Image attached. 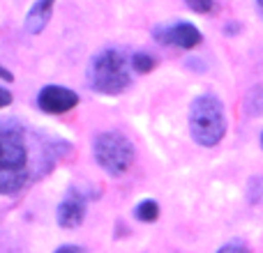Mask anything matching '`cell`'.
Instances as JSON below:
<instances>
[{
  "instance_id": "cell-12",
  "label": "cell",
  "mask_w": 263,
  "mask_h": 253,
  "mask_svg": "<svg viewBox=\"0 0 263 253\" xmlns=\"http://www.w3.org/2000/svg\"><path fill=\"white\" fill-rule=\"evenodd\" d=\"M185 3L199 14H205V12L213 9V0H185Z\"/></svg>"
},
{
  "instance_id": "cell-15",
  "label": "cell",
  "mask_w": 263,
  "mask_h": 253,
  "mask_svg": "<svg viewBox=\"0 0 263 253\" xmlns=\"http://www.w3.org/2000/svg\"><path fill=\"white\" fill-rule=\"evenodd\" d=\"M55 253H86L81 246H74V244H67V246H60Z\"/></svg>"
},
{
  "instance_id": "cell-4",
  "label": "cell",
  "mask_w": 263,
  "mask_h": 253,
  "mask_svg": "<svg viewBox=\"0 0 263 253\" xmlns=\"http://www.w3.org/2000/svg\"><path fill=\"white\" fill-rule=\"evenodd\" d=\"M92 152H95L97 163L114 177L127 173L134 161V145L127 136L118 134V131H104L97 136Z\"/></svg>"
},
{
  "instance_id": "cell-10",
  "label": "cell",
  "mask_w": 263,
  "mask_h": 253,
  "mask_svg": "<svg viewBox=\"0 0 263 253\" xmlns=\"http://www.w3.org/2000/svg\"><path fill=\"white\" fill-rule=\"evenodd\" d=\"M159 217V207L155 200H143V203L136 205V219H141V221H155V219Z\"/></svg>"
},
{
  "instance_id": "cell-6",
  "label": "cell",
  "mask_w": 263,
  "mask_h": 253,
  "mask_svg": "<svg viewBox=\"0 0 263 253\" xmlns=\"http://www.w3.org/2000/svg\"><path fill=\"white\" fill-rule=\"evenodd\" d=\"M155 39L168 46H180V49H194L201 41V32L192 23H176V26H157L155 28Z\"/></svg>"
},
{
  "instance_id": "cell-18",
  "label": "cell",
  "mask_w": 263,
  "mask_h": 253,
  "mask_svg": "<svg viewBox=\"0 0 263 253\" xmlns=\"http://www.w3.org/2000/svg\"><path fill=\"white\" fill-rule=\"evenodd\" d=\"M261 145H263V136H261Z\"/></svg>"
},
{
  "instance_id": "cell-5",
  "label": "cell",
  "mask_w": 263,
  "mask_h": 253,
  "mask_svg": "<svg viewBox=\"0 0 263 253\" xmlns=\"http://www.w3.org/2000/svg\"><path fill=\"white\" fill-rule=\"evenodd\" d=\"M37 104H40V109L44 113L60 115V113L72 111L79 104V95L63 86H46V88H42L40 97H37Z\"/></svg>"
},
{
  "instance_id": "cell-11",
  "label": "cell",
  "mask_w": 263,
  "mask_h": 253,
  "mask_svg": "<svg viewBox=\"0 0 263 253\" xmlns=\"http://www.w3.org/2000/svg\"><path fill=\"white\" fill-rule=\"evenodd\" d=\"M132 67H134L139 74H148L155 69V58L150 53H141L139 51V53L132 55Z\"/></svg>"
},
{
  "instance_id": "cell-13",
  "label": "cell",
  "mask_w": 263,
  "mask_h": 253,
  "mask_svg": "<svg viewBox=\"0 0 263 253\" xmlns=\"http://www.w3.org/2000/svg\"><path fill=\"white\" fill-rule=\"evenodd\" d=\"M217 253H250V251H247L242 244H227V246H222Z\"/></svg>"
},
{
  "instance_id": "cell-2",
  "label": "cell",
  "mask_w": 263,
  "mask_h": 253,
  "mask_svg": "<svg viewBox=\"0 0 263 253\" xmlns=\"http://www.w3.org/2000/svg\"><path fill=\"white\" fill-rule=\"evenodd\" d=\"M129 65L132 60L125 58L118 49H104L92 55L88 65V83L102 95H120L132 83Z\"/></svg>"
},
{
  "instance_id": "cell-14",
  "label": "cell",
  "mask_w": 263,
  "mask_h": 253,
  "mask_svg": "<svg viewBox=\"0 0 263 253\" xmlns=\"http://www.w3.org/2000/svg\"><path fill=\"white\" fill-rule=\"evenodd\" d=\"M9 104H12V92L0 88V109H5V106H9Z\"/></svg>"
},
{
  "instance_id": "cell-7",
  "label": "cell",
  "mask_w": 263,
  "mask_h": 253,
  "mask_svg": "<svg viewBox=\"0 0 263 253\" xmlns=\"http://www.w3.org/2000/svg\"><path fill=\"white\" fill-rule=\"evenodd\" d=\"M83 217H86V198L72 191L58 207V223L63 228H77L81 226Z\"/></svg>"
},
{
  "instance_id": "cell-16",
  "label": "cell",
  "mask_w": 263,
  "mask_h": 253,
  "mask_svg": "<svg viewBox=\"0 0 263 253\" xmlns=\"http://www.w3.org/2000/svg\"><path fill=\"white\" fill-rule=\"evenodd\" d=\"M0 78H3V81H12V74H9L7 69H3V67H0Z\"/></svg>"
},
{
  "instance_id": "cell-1",
  "label": "cell",
  "mask_w": 263,
  "mask_h": 253,
  "mask_svg": "<svg viewBox=\"0 0 263 253\" xmlns=\"http://www.w3.org/2000/svg\"><path fill=\"white\" fill-rule=\"evenodd\" d=\"M32 177L28 134L18 124L0 126V194L21 191Z\"/></svg>"
},
{
  "instance_id": "cell-17",
  "label": "cell",
  "mask_w": 263,
  "mask_h": 253,
  "mask_svg": "<svg viewBox=\"0 0 263 253\" xmlns=\"http://www.w3.org/2000/svg\"><path fill=\"white\" fill-rule=\"evenodd\" d=\"M259 3V9H261V14H263V0H256Z\"/></svg>"
},
{
  "instance_id": "cell-9",
  "label": "cell",
  "mask_w": 263,
  "mask_h": 253,
  "mask_svg": "<svg viewBox=\"0 0 263 253\" xmlns=\"http://www.w3.org/2000/svg\"><path fill=\"white\" fill-rule=\"evenodd\" d=\"M245 109H247V113H252V115L263 113V86H256L254 90H250V95H247V99H245Z\"/></svg>"
},
{
  "instance_id": "cell-8",
  "label": "cell",
  "mask_w": 263,
  "mask_h": 253,
  "mask_svg": "<svg viewBox=\"0 0 263 253\" xmlns=\"http://www.w3.org/2000/svg\"><path fill=\"white\" fill-rule=\"evenodd\" d=\"M53 3L55 0H40V3L32 5V9L26 16V30L37 35V32L44 30V26L49 23L51 12H53Z\"/></svg>"
},
{
  "instance_id": "cell-3",
  "label": "cell",
  "mask_w": 263,
  "mask_h": 253,
  "mask_svg": "<svg viewBox=\"0 0 263 253\" xmlns=\"http://www.w3.org/2000/svg\"><path fill=\"white\" fill-rule=\"evenodd\" d=\"M192 138L203 147H213L227 134V115L222 101L215 95H201L190 106Z\"/></svg>"
}]
</instances>
